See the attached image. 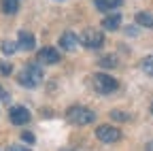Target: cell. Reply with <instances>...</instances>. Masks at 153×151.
<instances>
[{
	"mask_svg": "<svg viewBox=\"0 0 153 151\" xmlns=\"http://www.w3.org/2000/svg\"><path fill=\"white\" fill-rule=\"evenodd\" d=\"M19 85H24V87H36V85H41V81H43V68L38 66V64H34V62H30L22 72H19Z\"/></svg>",
	"mask_w": 153,
	"mask_h": 151,
	"instance_id": "6da1fadb",
	"label": "cell"
},
{
	"mask_svg": "<svg viewBox=\"0 0 153 151\" xmlns=\"http://www.w3.org/2000/svg\"><path fill=\"white\" fill-rule=\"evenodd\" d=\"M91 85H94V89L98 91V94H113L115 89L119 87V83H117V79H113L111 74H104V72H98V74H94L91 77Z\"/></svg>",
	"mask_w": 153,
	"mask_h": 151,
	"instance_id": "7a4b0ae2",
	"label": "cell"
},
{
	"mask_svg": "<svg viewBox=\"0 0 153 151\" xmlns=\"http://www.w3.org/2000/svg\"><path fill=\"white\" fill-rule=\"evenodd\" d=\"M68 119L74 123V126H87L96 119V113L85 109V106H70L68 109Z\"/></svg>",
	"mask_w": 153,
	"mask_h": 151,
	"instance_id": "3957f363",
	"label": "cell"
},
{
	"mask_svg": "<svg viewBox=\"0 0 153 151\" xmlns=\"http://www.w3.org/2000/svg\"><path fill=\"white\" fill-rule=\"evenodd\" d=\"M81 43L87 47V49H100L104 45V34L96 28H87L83 34H81Z\"/></svg>",
	"mask_w": 153,
	"mask_h": 151,
	"instance_id": "277c9868",
	"label": "cell"
},
{
	"mask_svg": "<svg viewBox=\"0 0 153 151\" xmlns=\"http://www.w3.org/2000/svg\"><path fill=\"white\" fill-rule=\"evenodd\" d=\"M96 136L102 143H117L121 138V130H117L115 126H100L96 130Z\"/></svg>",
	"mask_w": 153,
	"mask_h": 151,
	"instance_id": "5b68a950",
	"label": "cell"
},
{
	"mask_svg": "<svg viewBox=\"0 0 153 151\" xmlns=\"http://www.w3.org/2000/svg\"><path fill=\"white\" fill-rule=\"evenodd\" d=\"M9 117H11V123H15V126H26L32 115H30V111L26 106H13Z\"/></svg>",
	"mask_w": 153,
	"mask_h": 151,
	"instance_id": "8992f818",
	"label": "cell"
},
{
	"mask_svg": "<svg viewBox=\"0 0 153 151\" xmlns=\"http://www.w3.org/2000/svg\"><path fill=\"white\" fill-rule=\"evenodd\" d=\"M38 62H43V64H57V62H62V53L53 49V47H43L41 51H38Z\"/></svg>",
	"mask_w": 153,
	"mask_h": 151,
	"instance_id": "52a82bcc",
	"label": "cell"
},
{
	"mask_svg": "<svg viewBox=\"0 0 153 151\" xmlns=\"http://www.w3.org/2000/svg\"><path fill=\"white\" fill-rule=\"evenodd\" d=\"M34 45H36V41H34V36H32L30 32H26V30L19 32V36H17V47H22V49H26V51H32Z\"/></svg>",
	"mask_w": 153,
	"mask_h": 151,
	"instance_id": "ba28073f",
	"label": "cell"
},
{
	"mask_svg": "<svg viewBox=\"0 0 153 151\" xmlns=\"http://www.w3.org/2000/svg\"><path fill=\"white\" fill-rule=\"evenodd\" d=\"M102 28L104 30H117L121 28V15L119 13H111V15H104V19H102Z\"/></svg>",
	"mask_w": 153,
	"mask_h": 151,
	"instance_id": "9c48e42d",
	"label": "cell"
},
{
	"mask_svg": "<svg viewBox=\"0 0 153 151\" xmlns=\"http://www.w3.org/2000/svg\"><path fill=\"white\" fill-rule=\"evenodd\" d=\"M76 43H79V39H76V34L74 32H64L60 36V47L66 49V51H72L76 47Z\"/></svg>",
	"mask_w": 153,
	"mask_h": 151,
	"instance_id": "30bf717a",
	"label": "cell"
},
{
	"mask_svg": "<svg viewBox=\"0 0 153 151\" xmlns=\"http://www.w3.org/2000/svg\"><path fill=\"white\" fill-rule=\"evenodd\" d=\"M136 24L143 28H153V13H149V11L136 13Z\"/></svg>",
	"mask_w": 153,
	"mask_h": 151,
	"instance_id": "8fae6325",
	"label": "cell"
},
{
	"mask_svg": "<svg viewBox=\"0 0 153 151\" xmlns=\"http://www.w3.org/2000/svg\"><path fill=\"white\" fill-rule=\"evenodd\" d=\"M94 4L98 11H113L121 4V0H94Z\"/></svg>",
	"mask_w": 153,
	"mask_h": 151,
	"instance_id": "7c38bea8",
	"label": "cell"
},
{
	"mask_svg": "<svg viewBox=\"0 0 153 151\" xmlns=\"http://www.w3.org/2000/svg\"><path fill=\"white\" fill-rule=\"evenodd\" d=\"M0 7L7 15H13L17 9H19V0H0Z\"/></svg>",
	"mask_w": 153,
	"mask_h": 151,
	"instance_id": "4fadbf2b",
	"label": "cell"
},
{
	"mask_svg": "<svg viewBox=\"0 0 153 151\" xmlns=\"http://www.w3.org/2000/svg\"><path fill=\"white\" fill-rule=\"evenodd\" d=\"M98 64L102 68H115V66H117V58H115V55H104V58L98 60Z\"/></svg>",
	"mask_w": 153,
	"mask_h": 151,
	"instance_id": "5bb4252c",
	"label": "cell"
},
{
	"mask_svg": "<svg viewBox=\"0 0 153 151\" xmlns=\"http://www.w3.org/2000/svg\"><path fill=\"white\" fill-rule=\"evenodd\" d=\"M140 68H143V70L149 74V77H153V55H147V58H143Z\"/></svg>",
	"mask_w": 153,
	"mask_h": 151,
	"instance_id": "9a60e30c",
	"label": "cell"
},
{
	"mask_svg": "<svg viewBox=\"0 0 153 151\" xmlns=\"http://www.w3.org/2000/svg\"><path fill=\"white\" fill-rule=\"evenodd\" d=\"M15 51H17V43H11V41H4V43H2V53L11 55V53H15Z\"/></svg>",
	"mask_w": 153,
	"mask_h": 151,
	"instance_id": "2e32d148",
	"label": "cell"
},
{
	"mask_svg": "<svg viewBox=\"0 0 153 151\" xmlns=\"http://www.w3.org/2000/svg\"><path fill=\"white\" fill-rule=\"evenodd\" d=\"M111 117H113V119H117V121H128V119H130V115H126L123 111H113V113H111Z\"/></svg>",
	"mask_w": 153,
	"mask_h": 151,
	"instance_id": "e0dca14e",
	"label": "cell"
},
{
	"mask_svg": "<svg viewBox=\"0 0 153 151\" xmlns=\"http://www.w3.org/2000/svg\"><path fill=\"white\" fill-rule=\"evenodd\" d=\"M13 68H11V64H7V62H0V72L2 74H9Z\"/></svg>",
	"mask_w": 153,
	"mask_h": 151,
	"instance_id": "ac0fdd59",
	"label": "cell"
},
{
	"mask_svg": "<svg viewBox=\"0 0 153 151\" xmlns=\"http://www.w3.org/2000/svg\"><path fill=\"white\" fill-rule=\"evenodd\" d=\"M9 151H30V149H28V147H19V145H11Z\"/></svg>",
	"mask_w": 153,
	"mask_h": 151,
	"instance_id": "d6986e66",
	"label": "cell"
},
{
	"mask_svg": "<svg viewBox=\"0 0 153 151\" xmlns=\"http://www.w3.org/2000/svg\"><path fill=\"white\" fill-rule=\"evenodd\" d=\"M24 141L26 143H34V136L30 134V132H24Z\"/></svg>",
	"mask_w": 153,
	"mask_h": 151,
	"instance_id": "ffe728a7",
	"label": "cell"
},
{
	"mask_svg": "<svg viewBox=\"0 0 153 151\" xmlns=\"http://www.w3.org/2000/svg\"><path fill=\"white\" fill-rule=\"evenodd\" d=\"M0 98H2V100H4V102H7V100H9V94H7V91H4V89H2V87H0Z\"/></svg>",
	"mask_w": 153,
	"mask_h": 151,
	"instance_id": "44dd1931",
	"label": "cell"
},
{
	"mask_svg": "<svg viewBox=\"0 0 153 151\" xmlns=\"http://www.w3.org/2000/svg\"><path fill=\"white\" fill-rule=\"evenodd\" d=\"M145 149H147V151H153V141H149V143H147V147H145Z\"/></svg>",
	"mask_w": 153,
	"mask_h": 151,
	"instance_id": "7402d4cb",
	"label": "cell"
},
{
	"mask_svg": "<svg viewBox=\"0 0 153 151\" xmlns=\"http://www.w3.org/2000/svg\"><path fill=\"white\" fill-rule=\"evenodd\" d=\"M62 151H74V149H62Z\"/></svg>",
	"mask_w": 153,
	"mask_h": 151,
	"instance_id": "603a6c76",
	"label": "cell"
},
{
	"mask_svg": "<svg viewBox=\"0 0 153 151\" xmlns=\"http://www.w3.org/2000/svg\"><path fill=\"white\" fill-rule=\"evenodd\" d=\"M151 113H153V104H151Z\"/></svg>",
	"mask_w": 153,
	"mask_h": 151,
	"instance_id": "cb8c5ba5",
	"label": "cell"
}]
</instances>
